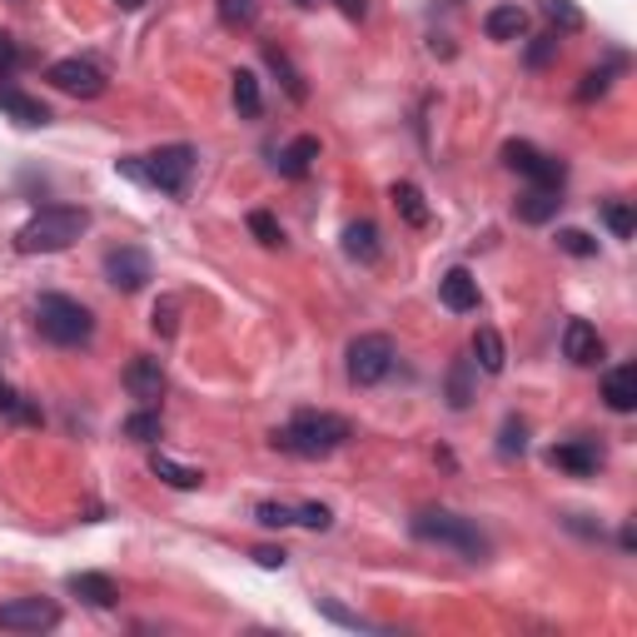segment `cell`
<instances>
[{
    "label": "cell",
    "instance_id": "obj_1",
    "mask_svg": "<svg viewBox=\"0 0 637 637\" xmlns=\"http://www.w3.org/2000/svg\"><path fill=\"white\" fill-rule=\"evenodd\" d=\"M349 419H339V413H319V409H304L294 413L284 429H274V448H284V454L294 458H329L334 448H344L349 443Z\"/></svg>",
    "mask_w": 637,
    "mask_h": 637
},
{
    "label": "cell",
    "instance_id": "obj_2",
    "mask_svg": "<svg viewBox=\"0 0 637 637\" xmlns=\"http://www.w3.org/2000/svg\"><path fill=\"white\" fill-rule=\"evenodd\" d=\"M413 538L419 543H433V548H454L464 562H484L488 553H493V543H488V533L478 528L474 519H464V513H448V508H423V513H413Z\"/></svg>",
    "mask_w": 637,
    "mask_h": 637
},
{
    "label": "cell",
    "instance_id": "obj_3",
    "mask_svg": "<svg viewBox=\"0 0 637 637\" xmlns=\"http://www.w3.org/2000/svg\"><path fill=\"white\" fill-rule=\"evenodd\" d=\"M86 229H90V215L80 205H45L41 215H31L21 225L15 249H21V254H60V249H70Z\"/></svg>",
    "mask_w": 637,
    "mask_h": 637
},
{
    "label": "cell",
    "instance_id": "obj_4",
    "mask_svg": "<svg viewBox=\"0 0 637 637\" xmlns=\"http://www.w3.org/2000/svg\"><path fill=\"white\" fill-rule=\"evenodd\" d=\"M120 174L155 184L160 195H184V184L195 174V145H160L155 155H140V160H120Z\"/></svg>",
    "mask_w": 637,
    "mask_h": 637
},
{
    "label": "cell",
    "instance_id": "obj_5",
    "mask_svg": "<svg viewBox=\"0 0 637 637\" xmlns=\"http://www.w3.org/2000/svg\"><path fill=\"white\" fill-rule=\"evenodd\" d=\"M35 329L60 349H80L95 334V314L80 299H70V294H41V304H35Z\"/></svg>",
    "mask_w": 637,
    "mask_h": 637
},
{
    "label": "cell",
    "instance_id": "obj_6",
    "mask_svg": "<svg viewBox=\"0 0 637 637\" xmlns=\"http://www.w3.org/2000/svg\"><path fill=\"white\" fill-rule=\"evenodd\" d=\"M394 368V339L389 334H359L349 344V378H354L359 389H374L384 384Z\"/></svg>",
    "mask_w": 637,
    "mask_h": 637
},
{
    "label": "cell",
    "instance_id": "obj_7",
    "mask_svg": "<svg viewBox=\"0 0 637 637\" xmlns=\"http://www.w3.org/2000/svg\"><path fill=\"white\" fill-rule=\"evenodd\" d=\"M503 164H508V170H519L528 184H558V190H562V180H568V170H562L553 155H543L538 145H528V140L503 145Z\"/></svg>",
    "mask_w": 637,
    "mask_h": 637
},
{
    "label": "cell",
    "instance_id": "obj_8",
    "mask_svg": "<svg viewBox=\"0 0 637 637\" xmlns=\"http://www.w3.org/2000/svg\"><path fill=\"white\" fill-rule=\"evenodd\" d=\"M150 280H155V270H150V254H145V249L120 244V249H110V254H105V284H115L120 294L145 289Z\"/></svg>",
    "mask_w": 637,
    "mask_h": 637
},
{
    "label": "cell",
    "instance_id": "obj_9",
    "mask_svg": "<svg viewBox=\"0 0 637 637\" xmlns=\"http://www.w3.org/2000/svg\"><path fill=\"white\" fill-rule=\"evenodd\" d=\"M60 623V607L50 598H11L0 607V627L5 633H50Z\"/></svg>",
    "mask_w": 637,
    "mask_h": 637
},
{
    "label": "cell",
    "instance_id": "obj_10",
    "mask_svg": "<svg viewBox=\"0 0 637 637\" xmlns=\"http://www.w3.org/2000/svg\"><path fill=\"white\" fill-rule=\"evenodd\" d=\"M50 86L66 90V95L95 100L100 90H105V70H100L95 60H80V55H70V60H55V66H50Z\"/></svg>",
    "mask_w": 637,
    "mask_h": 637
},
{
    "label": "cell",
    "instance_id": "obj_11",
    "mask_svg": "<svg viewBox=\"0 0 637 637\" xmlns=\"http://www.w3.org/2000/svg\"><path fill=\"white\" fill-rule=\"evenodd\" d=\"M164 364L160 359H150V354H140V359H130V368H125V389H130V399H140L145 409H155V403L164 399Z\"/></svg>",
    "mask_w": 637,
    "mask_h": 637
},
{
    "label": "cell",
    "instance_id": "obj_12",
    "mask_svg": "<svg viewBox=\"0 0 637 637\" xmlns=\"http://www.w3.org/2000/svg\"><path fill=\"white\" fill-rule=\"evenodd\" d=\"M603 354H607L603 334H598L588 319H568V329H562V359H568V364H578V368H593Z\"/></svg>",
    "mask_w": 637,
    "mask_h": 637
},
{
    "label": "cell",
    "instance_id": "obj_13",
    "mask_svg": "<svg viewBox=\"0 0 637 637\" xmlns=\"http://www.w3.org/2000/svg\"><path fill=\"white\" fill-rule=\"evenodd\" d=\"M548 458H553V468H562V474H572V478H588L603 468V448H598L593 439H568V443H558Z\"/></svg>",
    "mask_w": 637,
    "mask_h": 637
},
{
    "label": "cell",
    "instance_id": "obj_14",
    "mask_svg": "<svg viewBox=\"0 0 637 637\" xmlns=\"http://www.w3.org/2000/svg\"><path fill=\"white\" fill-rule=\"evenodd\" d=\"M558 205H562V190H558V184H528L513 209H519L523 225H548V219L558 215Z\"/></svg>",
    "mask_w": 637,
    "mask_h": 637
},
{
    "label": "cell",
    "instance_id": "obj_15",
    "mask_svg": "<svg viewBox=\"0 0 637 637\" xmlns=\"http://www.w3.org/2000/svg\"><path fill=\"white\" fill-rule=\"evenodd\" d=\"M439 299H443V309L474 314V309H478V280L464 270V264H458V270H448V274L439 280Z\"/></svg>",
    "mask_w": 637,
    "mask_h": 637
},
{
    "label": "cell",
    "instance_id": "obj_16",
    "mask_svg": "<svg viewBox=\"0 0 637 637\" xmlns=\"http://www.w3.org/2000/svg\"><path fill=\"white\" fill-rule=\"evenodd\" d=\"M603 403L613 413H633L637 409V368L633 364H617L603 374Z\"/></svg>",
    "mask_w": 637,
    "mask_h": 637
},
{
    "label": "cell",
    "instance_id": "obj_17",
    "mask_svg": "<svg viewBox=\"0 0 637 637\" xmlns=\"http://www.w3.org/2000/svg\"><path fill=\"white\" fill-rule=\"evenodd\" d=\"M314 160H319V140H314V135H299V140L284 145L280 160H274V164H280L284 180H304V174L314 170Z\"/></svg>",
    "mask_w": 637,
    "mask_h": 637
},
{
    "label": "cell",
    "instance_id": "obj_18",
    "mask_svg": "<svg viewBox=\"0 0 637 637\" xmlns=\"http://www.w3.org/2000/svg\"><path fill=\"white\" fill-rule=\"evenodd\" d=\"M0 110H5L15 125H45V120H50V110H45L41 100L15 90V86H0Z\"/></svg>",
    "mask_w": 637,
    "mask_h": 637
},
{
    "label": "cell",
    "instance_id": "obj_19",
    "mask_svg": "<svg viewBox=\"0 0 637 637\" xmlns=\"http://www.w3.org/2000/svg\"><path fill=\"white\" fill-rule=\"evenodd\" d=\"M378 225L374 219H354V225L344 229V254L349 260H359V264H374L378 260Z\"/></svg>",
    "mask_w": 637,
    "mask_h": 637
},
{
    "label": "cell",
    "instance_id": "obj_20",
    "mask_svg": "<svg viewBox=\"0 0 637 637\" xmlns=\"http://www.w3.org/2000/svg\"><path fill=\"white\" fill-rule=\"evenodd\" d=\"M523 31H528V15H523L519 5H493V11L484 15V35H488V41H519Z\"/></svg>",
    "mask_w": 637,
    "mask_h": 637
},
{
    "label": "cell",
    "instance_id": "obj_21",
    "mask_svg": "<svg viewBox=\"0 0 637 637\" xmlns=\"http://www.w3.org/2000/svg\"><path fill=\"white\" fill-rule=\"evenodd\" d=\"M70 593H76V598H86L90 607H115L120 588L110 583L105 572H76V578H70Z\"/></svg>",
    "mask_w": 637,
    "mask_h": 637
},
{
    "label": "cell",
    "instance_id": "obj_22",
    "mask_svg": "<svg viewBox=\"0 0 637 637\" xmlns=\"http://www.w3.org/2000/svg\"><path fill=\"white\" fill-rule=\"evenodd\" d=\"M508 364V349H503V334L498 329H478L474 334V368H484V374H503Z\"/></svg>",
    "mask_w": 637,
    "mask_h": 637
},
{
    "label": "cell",
    "instance_id": "obj_23",
    "mask_svg": "<svg viewBox=\"0 0 637 637\" xmlns=\"http://www.w3.org/2000/svg\"><path fill=\"white\" fill-rule=\"evenodd\" d=\"M235 110L244 120H260L264 95H260V76L254 70H235Z\"/></svg>",
    "mask_w": 637,
    "mask_h": 637
},
{
    "label": "cell",
    "instance_id": "obj_24",
    "mask_svg": "<svg viewBox=\"0 0 637 637\" xmlns=\"http://www.w3.org/2000/svg\"><path fill=\"white\" fill-rule=\"evenodd\" d=\"M394 205H399V215L409 219L413 229L429 225V205H423V190H419V184H409V180L394 184Z\"/></svg>",
    "mask_w": 637,
    "mask_h": 637
},
{
    "label": "cell",
    "instance_id": "obj_25",
    "mask_svg": "<svg viewBox=\"0 0 637 637\" xmlns=\"http://www.w3.org/2000/svg\"><path fill=\"white\" fill-rule=\"evenodd\" d=\"M150 474L164 478L170 488H200V484H205V474H200V468H184V464H174V458H164V454L150 458Z\"/></svg>",
    "mask_w": 637,
    "mask_h": 637
},
{
    "label": "cell",
    "instance_id": "obj_26",
    "mask_svg": "<svg viewBox=\"0 0 637 637\" xmlns=\"http://www.w3.org/2000/svg\"><path fill=\"white\" fill-rule=\"evenodd\" d=\"M264 60H270V70H274V76L284 80V90H289V100H304V95H309V90H304V76H299V70L289 66V55H284V50H274V45H264Z\"/></svg>",
    "mask_w": 637,
    "mask_h": 637
},
{
    "label": "cell",
    "instance_id": "obj_27",
    "mask_svg": "<svg viewBox=\"0 0 637 637\" xmlns=\"http://www.w3.org/2000/svg\"><path fill=\"white\" fill-rule=\"evenodd\" d=\"M219 21L229 31H249V25L260 21V0H219Z\"/></svg>",
    "mask_w": 637,
    "mask_h": 637
},
{
    "label": "cell",
    "instance_id": "obj_28",
    "mask_svg": "<svg viewBox=\"0 0 637 637\" xmlns=\"http://www.w3.org/2000/svg\"><path fill=\"white\" fill-rule=\"evenodd\" d=\"M160 433H164L160 413L145 409V403H140V413H130V419H125V439H135V443H155Z\"/></svg>",
    "mask_w": 637,
    "mask_h": 637
},
{
    "label": "cell",
    "instance_id": "obj_29",
    "mask_svg": "<svg viewBox=\"0 0 637 637\" xmlns=\"http://www.w3.org/2000/svg\"><path fill=\"white\" fill-rule=\"evenodd\" d=\"M543 15H548L553 25H558V31H583V11H578V5H572V0H543Z\"/></svg>",
    "mask_w": 637,
    "mask_h": 637
},
{
    "label": "cell",
    "instance_id": "obj_30",
    "mask_svg": "<svg viewBox=\"0 0 637 637\" xmlns=\"http://www.w3.org/2000/svg\"><path fill=\"white\" fill-rule=\"evenodd\" d=\"M603 225L613 229V239H633L637 219H633V209H627L623 200H607V205H603Z\"/></svg>",
    "mask_w": 637,
    "mask_h": 637
},
{
    "label": "cell",
    "instance_id": "obj_31",
    "mask_svg": "<svg viewBox=\"0 0 637 637\" xmlns=\"http://www.w3.org/2000/svg\"><path fill=\"white\" fill-rule=\"evenodd\" d=\"M468 368H474V359H458L454 374H448V403H454V409H468V403H474V389H468Z\"/></svg>",
    "mask_w": 637,
    "mask_h": 637
},
{
    "label": "cell",
    "instance_id": "obj_32",
    "mask_svg": "<svg viewBox=\"0 0 637 637\" xmlns=\"http://www.w3.org/2000/svg\"><path fill=\"white\" fill-rule=\"evenodd\" d=\"M0 413H11V419H21V423H41V409H31L11 384H0Z\"/></svg>",
    "mask_w": 637,
    "mask_h": 637
},
{
    "label": "cell",
    "instance_id": "obj_33",
    "mask_svg": "<svg viewBox=\"0 0 637 637\" xmlns=\"http://www.w3.org/2000/svg\"><path fill=\"white\" fill-rule=\"evenodd\" d=\"M523 448H528V423H523V419H508L503 423V439H498V454L513 458V454H523Z\"/></svg>",
    "mask_w": 637,
    "mask_h": 637
},
{
    "label": "cell",
    "instance_id": "obj_34",
    "mask_svg": "<svg viewBox=\"0 0 637 637\" xmlns=\"http://www.w3.org/2000/svg\"><path fill=\"white\" fill-rule=\"evenodd\" d=\"M249 229H254V239H260V244H270V249H280V244H284L280 219L264 215V209H254V215H249Z\"/></svg>",
    "mask_w": 637,
    "mask_h": 637
},
{
    "label": "cell",
    "instance_id": "obj_35",
    "mask_svg": "<svg viewBox=\"0 0 637 637\" xmlns=\"http://www.w3.org/2000/svg\"><path fill=\"white\" fill-rule=\"evenodd\" d=\"M558 249H568L572 260H593V254H598V239L583 235V229H562V235H558Z\"/></svg>",
    "mask_w": 637,
    "mask_h": 637
},
{
    "label": "cell",
    "instance_id": "obj_36",
    "mask_svg": "<svg viewBox=\"0 0 637 637\" xmlns=\"http://www.w3.org/2000/svg\"><path fill=\"white\" fill-rule=\"evenodd\" d=\"M294 523H304V528H314V533H325L329 523H334V513H329L325 503H299V508H294Z\"/></svg>",
    "mask_w": 637,
    "mask_h": 637
},
{
    "label": "cell",
    "instance_id": "obj_37",
    "mask_svg": "<svg viewBox=\"0 0 637 637\" xmlns=\"http://www.w3.org/2000/svg\"><path fill=\"white\" fill-rule=\"evenodd\" d=\"M21 60H25V50L15 45V35L0 31V80H11V70H21Z\"/></svg>",
    "mask_w": 637,
    "mask_h": 637
},
{
    "label": "cell",
    "instance_id": "obj_38",
    "mask_svg": "<svg viewBox=\"0 0 637 637\" xmlns=\"http://www.w3.org/2000/svg\"><path fill=\"white\" fill-rule=\"evenodd\" d=\"M254 519H260L264 528H289V523H294V508L289 503H260V508H254Z\"/></svg>",
    "mask_w": 637,
    "mask_h": 637
},
{
    "label": "cell",
    "instance_id": "obj_39",
    "mask_svg": "<svg viewBox=\"0 0 637 637\" xmlns=\"http://www.w3.org/2000/svg\"><path fill=\"white\" fill-rule=\"evenodd\" d=\"M174 314H180V299H160V304H155V314H150L155 334H164V339L174 334Z\"/></svg>",
    "mask_w": 637,
    "mask_h": 637
},
{
    "label": "cell",
    "instance_id": "obj_40",
    "mask_svg": "<svg viewBox=\"0 0 637 637\" xmlns=\"http://www.w3.org/2000/svg\"><path fill=\"white\" fill-rule=\"evenodd\" d=\"M613 70H617V66H607V70H588V76H583V86H578V100L603 95V90H607V80H613Z\"/></svg>",
    "mask_w": 637,
    "mask_h": 637
},
{
    "label": "cell",
    "instance_id": "obj_41",
    "mask_svg": "<svg viewBox=\"0 0 637 637\" xmlns=\"http://www.w3.org/2000/svg\"><path fill=\"white\" fill-rule=\"evenodd\" d=\"M553 50H558V35H538V45L528 50V66H548Z\"/></svg>",
    "mask_w": 637,
    "mask_h": 637
},
{
    "label": "cell",
    "instance_id": "obj_42",
    "mask_svg": "<svg viewBox=\"0 0 637 637\" xmlns=\"http://www.w3.org/2000/svg\"><path fill=\"white\" fill-rule=\"evenodd\" d=\"M254 562H260V568H284L289 553H284V548H254Z\"/></svg>",
    "mask_w": 637,
    "mask_h": 637
},
{
    "label": "cell",
    "instance_id": "obj_43",
    "mask_svg": "<svg viewBox=\"0 0 637 637\" xmlns=\"http://www.w3.org/2000/svg\"><path fill=\"white\" fill-rule=\"evenodd\" d=\"M339 5V15H349V21H364V11H368V0H334Z\"/></svg>",
    "mask_w": 637,
    "mask_h": 637
},
{
    "label": "cell",
    "instance_id": "obj_44",
    "mask_svg": "<svg viewBox=\"0 0 637 637\" xmlns=\"http://www.w3.org/2000/svg\"><path fill=\"white\" fill-rule=\"evenodd\" d=\"M115 5H120V11H140L145 0H115Z\"/></svg>",
    "mask_w": 637,
    "mask_h": 637
},
{
    "label": "cell",
    "instance_id": "obj_45",
    "mask_svg": "<svg viewBox=\"0 0 637 637\" xmlns=\"http://www.w3.org/2000/svg\"><path fill=\"white\" fill-rule=\"evenodd\" d=\"M299 5H314V0H299Z\"/></svg>",
    "mask_w": 637,
    "mask_h": 637
}]
</instances>
